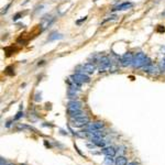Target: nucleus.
Wrapping results in <instances>:
<instances>
[{"instance_id":"1","label":"nucleus","mask_w":165,"mask_h":165,"mask_svg":"<svg viewBox=\"0 0 165 165\" xmlns=\"http://www.w3.org/2000/svg\"><path fill=\"white\" fill-rule=\"evenodd\" d=\"M100 65H99V72L100 73H105V72H110L112 66V62L111 59H109L108 56H102L100 59Z\"/></svg>"},{"instance_id":"2","label":"nucleus","mask_w":165,"mask_h":165,"mask_svg":"<svg viewBox=\"0 0 165 165\" xmlns=\"http://www.w3.org/2000/svg\"><path fill=\"white\" fill-rule=\"evenodd\" d=\"M149 61H150V59L145 56L144 53H138V54L134 56L133 65H134V67H143Z\"/></svg>"},{"instance_id":"3","label":"nucleus","mask_w":165,"mask_h":165,"mask_svg":"<svg viewBox=\"0 0 165 165\" xmlns=\"http://www.w3.org/2000/svg\"><path fill=\"white\" fill-rule=\"evenodd\" d=\"M72 80H73V83H75V84L80 86L81 84L88 83V81H89V77H88L86 74L77 73V74H74L72 76Z\"/></svg>"},{"instance_id":"4","label":"nucleus","mask_w":165,"mask_h":165,"mask_svg":"<svg viewBox=\"0 0 165 165\" xmlns=\"http://www.w3.org/2000/svg\"><path fill=\"white\" fill-rule=\"evenodd\" d=\"M89 123V118L86 116H80L76 118H72V125L74 127H84Z\"/></svg>"},{"instance_id":"5","label":"nucleus","mask_w":165,"mask_h":165,"mask_svg":"<svg viewBox=\"0 0 165 165\" xmlns=\"http://www.w3.org/2000/svg\"><path fill=\"white\" fill-rule=\"evenodd\" d=\"M133 61H134V56H133V54L132 53H125V55L121 57L120 59V63H121V65L127 67V66H130L133 64Z\"/></svg>"},{"instance_id":"6","label":"nucleus","mask_w":165,"mask_h":165,"mask_svg":"<svg viewBox=\"0 0 165 165\" xmlns=\"http://www.w3.org/2000/svg\"><path fill=\"white\" fill-rule=\"evenodd\" d=\"M80 68V73L83 74H92L95 72V65L92 63H86V64H83V65L79 67Z\"/></svg>"},{"instance_id":"7","label":"nucleus","mask_w":165,"mask_h":165,"mask_svg":"<svg viewBox=\"0 0 165 165\" xmlns=\"http://www.w3.org/2000/svg\"><path fill=\"white\" fill-rule=\"evenodd\" d=\"M21 50V47H19V46H17L15 44H13V45H10V46H7V47H5L3 48V51H5V53H6V56H11L12 54H15V53H18Z\"/></svg>"},{"instance_id":"8","label":"nucleus","mask_w":165,"mask_h":165,"mask_svg":"<svg viewBox=\"0 0 165 165\" xmlns=\"http://www.w3.org/2000/svg\"><path fill=\"white\" fill-rule=\"evenodd\" d=\"M88 131H96V130H101L105 125H104V122H92V123H88Z\"/></svg>"},{"instance_id":"9","label":"nucleus","mask_w":165,"mask_h":165,"mask_svg":"<svg viewBox=\"0 0 165 165\" xmlns=\"http://www.w3.org/2000/svg\"><path fill=\"white\" fill-rule=\"evenodd\" d=\"M92 137V142L96 146H99V147H104L105 146V141L101 139V137H98V135H92V134H89Z\"/></svg>"},{"instance_id":"10","label":"nucleus","mask_w":165,"mask_h":165,"mask_svg":"<svg viewBox=\"0 0 165 165\" xmlns=\"http://www.w3.org/2000/svg\"><path fill=\"white\" fill-rule=\"evenodd\" d=\"M68 111H74V110H81V104L79 101H71L68 104V107H67Z\"/></svg>"},{"instance_id":"11","label":"nucleus","mask_w":165,"mask_h":165,"mask_svg":"<svg viewBox=\"0 0 165 165\" xmlns=\"http://www.w3.org/2000/svg\"><path fill=\"white\" fill-rule=\"evenodd\" d=\"M101 152H102L105 155H107V156H114V155H116V153H117V151L114 150V147H112V146L102 147Z\"/></svg>"},{"instance_id":"12","label":"nucleus","mask_w":165,"mask_h":165,"mask_svg":"<svg viewBox=\"0 0 165 165\" xmlns=\"http://www.w3.org/2000/svg\"><path fill=\"white\" fill-rule=\"evenodd\" d=\"M28 41H30V38H29V33H22V34H21V35L19 36V38L17 39V42H18V43H22V44L26 43Z\"/></svg>"},{"instance_id":"13","label":"nucleus","mask_w":165,"mask_h":165,"mask_svg":"<svg viewBox=\"0 0 165 165\" xmlns=\"http://www.w3.org/2000/svg\"><path fill=\"white\" fill-rule=\"evenodd\" d=\"M114 162H116V165H128V160L125 156H122V155H119L114 160Z\"/></svg>"},{"instance_id":"14","label":"nucleus","mask_w":165,"mask_h":165,"mask_svg":"<svg viewBox=\"0 0 165 165\" xmlns=\"http://www.w3.org/2000/svg\"><path fill=\"white\" fill-rule=\"evenodd\" d=\"M131 7H132L131 2H123V3H121V5H119V6L116 7V8L113 9V11H114V10H125V9L131 8Z\"/></svg>"},{"instance_id":"15","label":"nucleus","mask_w":165,"mask_h":165,"mask_svg":"<svg viewBox=\"0 0 165 165\" xmlns=\"http://www.w3.org/2000/svg\"><path fill=\"white\" fill-rule=\"evenodd\" d=\"M5 74L8 76H13L14 75V69H13V66H8L6 69H5Z\"/></svg>"},{"instance_id":"16","label":"nucleus","mask_w":165,"mask_h":165,"mask_svg":"<svg viewBox=\"0 0 165 165\" xmlns=\"http://www.w3.org/2000/svg\"><path fill=\"white\" fill-rule=\"evenodd\" d=\"M113 156H107V158H105V164L106 165H113L116 164V162L113 161Z\"/></svg>"},{"instance_id":"17","label":"nucleus","mask_w":165,"mask_h":165,"mask_svg":"<svg viewBox=\"0 0 165 165\" xmlns=\"http://www.w3.org/2000/svg\"><path fill=\"white\" fill-rule=\"evenodd\" d=\"M56 39H62V35H61V34H57V33H53L52 35L48 38L50 41H53V40H56Z\"/></svg>"},{"instance_id":"18","label":"nucleus","mask_w":165,"mask_h":165,"mask_svg":"<svg viewBox=\"0 0 165 165\" xmlns=\"http://www.w3.org/2000/svg\"><path fill=\"white\" fill-rule=\"evenodd\" d=\"M156 31H158V32H160V33L164 32V31H165V28H164V26H158V28L156 29Z\"/></svg>"},{"instance_id":"19","label":"nucleus","mask_w":165,"mask_h":165,"mask_svg":"<svg viewBox=\"0 0 165 165\" xmlns=\"http://www.w3.org/2000/svg\"><path fill=\"white\" fill-rule=\"evenodd\" d=\"M22 116H23V112L19 111V112H18V113H17V116L14 117V119H15V120H18V119H19V118H21Z\"/></svg>"},{"instance_id":"20","label":"nucleus","mask_w":165,"mask_h":165,"mask_svg":"<svg viewBox=\"0 0 165 165\" xmlns=\"http://www.w3.org/2000/svg\"><path fill=\"white\" fill-rule=\"evenodd\" d=\"M0 165H9V164H7L6 161H5V158H0Z\"/></svg>"},{"instance_id":"21","label":"nucleus","mask_w":165,"mask_h":165,"mask_svg":"<svg viewBox=\"0 0 165 165\" xmlns=\"http://www.w3.org/2000/svg\"><path fill=\"white\" fill-rule=\"evenodd\" d=\"M86 19H87V17H84V18H83V19L78 20V21H77V24H79V23H81V22H83V21H85Z\"/></svg>"},{"instance_id":"22","label":"nucleus","mask_w":165,"mask_h":165,"mask_svg":"<svg viewBox=\"0 0 165 165\" xmlns=\"http://www.w3.org/2000/svg\"><path fill=\"white\" fill-rule=\"evenodd\" d=\"M87 146H88L89 149H92V147H95L96 145H95V144H94V143H92V144H87Z\"/></svg>"},{"instance_id":"23","label":"nucleus","mask_w":165,"mask_h":165,"mask_svg":"<svg viewBox=\"0 0 165 165\" xmlns=\"http://www.w3.org/2000/svg\"><path fill=\"white\" fill-rule=\"evenodd\" d=\"M128 165H138V164H137L135 162H131V163H129Z\"/></svg>"},{"instance_id":"24","label":"nucleus","mask_w":165,"mask_h":165,"mask_svg":"<svg viewBox=\"0 0 165 165\" xmlns=\"http://www.w3.org/2000/svg\"><path fill=\"white\" fill-rule=\"evenodd\" d=\"M9 165H14V164H9Z\"/></svg>"},{"instance_id":"25","label":"nucleus","mask_w":165,"mask_h":165,"mask_svg":"<svg viewBox=\"0 0 165 165\" xmlns=\"http://www.w3.org/2000/svg\"><path fill=\"white\" fill-rule=\"evenodd\" d=\"M21 165H26V164H21Z\"/></svg>"},{"instance_id":"26","label":"nucleus","mask_w":165,"mask_h":165,"mask_svg":"<svg viewBox=\"0 0 165 165\" xmlns=\"http://www.w3.org/2000/svg\"><path fill=\"white\" fill-rule=\"evenodd\" d=\"M164 65H165V61H164Z\"/></svg>"}]
</instances>
